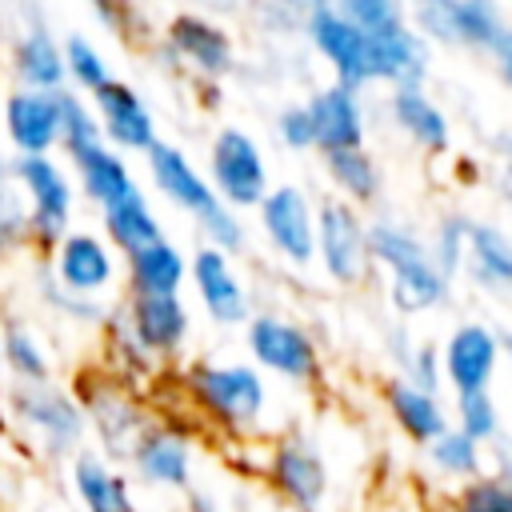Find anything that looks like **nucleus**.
Segmentation results:
<instances>
[{
	"instance_id": "obj_38",
	"label": "nucleus",
	"mask_w": 512,
	"mask_h": 512,
	"mask_svg": "<svg viewBox=\"0 0 512 512\" xmlns=\"http://www.w3.org/2000/svg\"><path fill=\"white\" fill-rule=\"evenodd\" d=\"M68 72L84 84V88H104L108 84V72H104V60L92 52V44L88 40H80V36H72L68 40Z\"/></svg>"
},
{
	"instance_id": "obj_20",
	"label": "nucleus",
	"mask_w": 512,
	"mask_h": 512,
	"mask_svg": "<svg viewBox=\"0 0 512 512\" xmlns=\"http://www.w3.org/2000/svg\"><path fill=\"white\" fill-rule=\"evenodd\" d=\"M308 116H312L316 144H324L328 152H340V148H356L360 144V112H356V100H352L348 88L320 92L308 104Z\"/></svg>"
},
{
	"instance_id": "obj_34",
	"label": "nucleus",
	"mask_w": 512,
	"mask_h": 512,
	"mask_svg": "<svg viewBox=\"0 0 512 512\" xmlns=\"http://www.w3.org/2000/svg\"><path fill=\"white\" fill-rule=\"evenodd\" d=\"M448 512H512V488L504 480H496V476L468 480L452 496Z\"/></svg>"
},
{
	"instance_id": "obj_44",
	"label": "nucleus",
	"mask_w": 512,
	"mask_h": 512,
	"mask_svg": "<svg viewBox=\"0 0 512 512\" xmlns=\"http://www.w3.org/2000/svg\"><path fill=\"white\" fill-rule=\"evenodd\" d=\"M492 48L500 52V60H504V72L512 76V32H500V40H496Z\"/></svg>"
},
{
	"instance_id": "obj_26",
	"label": "nucleus",
	"mask_w": 512,
	"mask_h": 512,
	"mask_svg": "<svg viewBox=\"0 0 512 512\" xmlns=\"http://www.w3.org/2000/svg\"><path fill=\"white\" fill-rule=\"evenodd\" d=\"M76 160H80V172H84V188H88V196L104 200L108 208L136 192V188H132V180H128V172H124V164H120L104 144L80 148V152H76Z\"/></svg>"
},
{
	"instance_id": "obj_31",
	"label": "nucleus",
	"mask_w": 512,
	"mask_h": 512,
	"mask_svg": "<svg viewBox=\"0 0 512 512\" xmlns=\"http://www.w3.org/2000/svg\"><path fill=\"white\" fill-rule=\"evenodd\" d=\"M456 428H460L468 440H476L480 448L504 440L500 408H496V400H492L488 392H464V396H456Z\"/></svg>"
},
{
	"instance_id": "obj_46",
	"label": "nucleus",
	"mask_w": 512,
	"mask_h": 512,
	"mask_svg": "<svg viewBox=\"0 0 512 512\" xmlns=\"http://www.w3.org/2000/svg\"><path fill=\"white\" fill-rule=\"evenodd\" d=\"M0 372H4V356H0Z\"/></svg>"
},
{
	"instance_id": "obj_10",
	"label": "nucleus",
	"mask_w": 512,
	"mask_h": 512,
	"mask_svg": "<svg viewBox=\"0 0 512 512\" xmlns=\"http://www.w3.org/2000/svg\"><path fill=\"white\" fill-rule=\"evenodd\" d=\"M496 360H500L496 336L480 324H464V328L452 332V340L444 348V376L456 388V396L488 392V384L496 376Z\"/></svg>"
},
{
	"instance_id": "obj_25",
	"label": "nucleus",
	"mask_w": 512,
	"mask_h": 512,
	"mask_svg": "<svg viewBox=\"0 0 512 512\" xmlns=\"http://www.w3.org/2000/svg\"><path fill=\"white\" fill-rule=\"evenodd\" d=\"M184 276V260L176 248H168L164 240L132 252V280H136V296H176Z\"/></svg>"
},
{
	"instance_id": "obj_28",
	"label": "nucleus",
	"mask_w": 512,
	"mask_h": 512,
	"mask_svg": "<svg viewBox=\"0 0 512 512\" xmlns=\"http://www.w3.org/2000/svg\"><path fill=\"white\" fill-rule=\"evenodd\" d=\"M108 232H112V240H116L120 248H128V252H140V248H148V244L160 240L156 220H152V212L144 208V200H140L136 192L108 208Z\"/></svg>"
},
{
	"instance_id": "obj_7",
	"label": "nucleus",
	"mask_w": 512,
	"mask_h": 512,
	"mask_svg": "<svg viewBox=\"0 0 512 512\" xmlns=\"http://www.w3.org/2000/svg\"><path fill=\"white\" fill-rule=\"evenodd\" d=\"M80 412H84V424L96 432V440L104 448V460L108 456L112 460H128L136 440L152 424L148 412L116 384H88L84 400H80Z\"/></svg>"
},
{
	"instance_id": "obj_27",
	"label": "nucleus",
	"mask_w": 512,
	"mask_h": 512,
	"mask_svg": "<svg viewBox=\"0 0 512 512\" xmlns=\"http://www.w3.org/2000/svg\"><path fill=\"white\" fill-rule=\"evenodd\" d=\"M428 460H432V468H436L440 476L460 480V484L484 476V448H480L476 440H468L460 428H448L444 436H436V440L428 444Z\"/></svg>"
},
{
	"instance_id": "obj_9",
	"label": "nucleus",
	"mask_w": 512,
	"mask_h": 512,
	"mask_svg": "<svg viewBox=\"0 0 512 512\" xmlns=\"http://www.w3.org/2000/svg\"><path fill=\"white\" fill-rule=\"evenodd\" d=\"M248 348L256 356V364L288 376V380H312L320 360H316V344L296 328L284 324L276 316H260L248 328Z\"/></svg>"
},
{
	"instance_id": "obj_13",
	"label": "nucleus",
	"mask_w": 512,
	"mask_h": 512,
	"mask_svg": "<svg viewBox=\"0 0 512 512\" xmlns=\"http://www.w3.org/2000/svg\"><path fill=\"white\" fill-rule=\"evenodd\" d=\"M420 24L444 40H468V44L500 40V20L492 0H424Z\"/></svg>"
},
{
	"instance_id": "obj_45",
	"label": "nucleus",
	"mask_w": 512,
	"mask_h": 512,
	"mask_svg": "<svg viewBox=\"0 0 512 512\" xmlns=\"http://www.w3.org/2000/svg\"><path fill=\"white\" fill-rule=\"evenodd\" d=\"M288 4H300V8H320L324 0H288Z\"/></svg>"
},
{
	"instance_id": "obj_4",
	"label": "nucleus",
	"mask_w": 512,
	"mask_h": 512,
	"mask_svg": "<svg viewBox=\"0 0 512 512\" xmlns=\"http://www.w3.org/2000/svg\"><path fill=\"white\" fill-rule=\"evenodd\" d=\"M368 248L376 260H384L392 268V300L400 312H424L432 304H440L444 296V276L440 268L428 260V252L400 228H372L368 232Z\"/></svg>"
},
{
	"instance_id": "obj_24",
	"label": "nucleus",
	"mask_w": 512,
	"mask_h": 512,
	"mask_svg": "<svg viewBox=\"0 0 512 512\" xmlns=\"http://www.w3.org/2000/svg\"><path fill=\"white\" fill-rule=\"evenodd\" d=\"M168 36H172V44H176L184 56H192L204 72H224L228 60H232L228 36H224L216 24L200 20V16H176Z\"/></svg>"
},
{
	"instance_id": "obj_18",
	"label": "nucleus",
	"mask_w": 512,
	"mask_h": 512,
	"mask_svg": "<svg viewBox=\"0 0 512 512\" xmlns=\"http://www.w3.org/2000/svg\"><path fill=\"white\" fill-rule=\"evenodd\" d=\"M16 172L32 192V224H36V232L48 236V240L60 236L64 220H68V184H64V176L44 156H24L16 164Z\"/></svg>"
},
{
	"instance_id": "obj_41",
	"label": "nucleus",
	"mask_w": 512,
	"mask_h": 512,
	"mask_svg": "<svg viewBox=\"0 0 512 512\" xmlns=\"http://www.w3.org/2000/svg\"><path fill=\"white\" fill-rule=\"evenodd\" d=\"M460 232H464V224H460V220H448V224H444V240H440V264H436V268H440V276L456 268V256H460V240H456V236H460Z\"/></svg>"
},
{
	"instance_id": "obj_12",
	"label": "nucleus",
	"mask_w": 512,
	"mask_h": 512,
	"mask_svg": "<svg viewBox=\"0 0 512 512\" xmlns=\"http://www.w3.org/2000/svg\"><path fill=\"white\" fill-rule=\"evenodd\" d=\"M68 480H72V492H76L84 512H140L136 496H132V484L100 452L80 448L68 460Z\"/></svg>"
},
{
	"instance_id": "obj_5",
	"label": "nucleus",
	"mask_w": 512,
	"mask_h": 512,
	"mask_svg": "<svg viewBox=\"0 0 512 512\" xmlns=\"http://www.w3.org/2000/svg\"><path fill=\"white\" fill-rule=\"evenodd\" d=\"M264 476H268V488L276 492V500L288 504L292 512H320L328 500V464L300 436H288L268 452Z\"/></svg>"
},
{
	"instance_id": "obj_19",
	"label": "nucleus",
	"mask_w": 512,
	"mask_h": 512,
	"mask_svg": "<svg viewBox=\"0 0 512 512\" xmlns=\"http://www.w3.org/2000/svg\"><path fill=\"white\" fill-rule=\"evenodd\" d=\"M192 272H196L200 300H204V308H208V316H212L216 324H240V320L248 316L244 288H240V280L232 276V268H228L224 252L204 248V252L196 256Z\"/></svg>"
},
{
	"instance_id": "obj_42",
	"label": "nucleus",
	"mask_w": 512,
	"mask_h": 512,
	"mask_svg": "<svg viewBox=\"0 0 512 512\" xmlns=\"http://www.w3.org/2000/svg\"><path fill=\"white\" fill-rule=\"evenodd\" d=\"M496 480H504L512 488V440H496Z\"/></svg>"
},
{
	"instance_id": "obj_33",
	"label": "nucleus",
	"mask_w": 512,
	"mask_h": 512,
	"mask_svg": "<svg viewBox=\"0 0 512 512\" xmlns=\"http://www.w3.org/2000/svg\"><path fill=\"white\" fill-rule=\"evenodd\" d=\"M472 256L484 280L492 284H512V244L496 228H472Z\"/></svg>"
},
{
	"instance_id": "obj_30",
	"label": "nucleus",
	"mask_w": 512,
	"mask_h": 512,
	"mask_svg": "<svg viewBox=\"0 0 512 512\" xmlns=\"http://www.w3.org/2000/svg\"><path fill=\"white\" fill-rule=\"evenodd\" d=\"M0 356H4V368L16 376V384H44L48 380V356L36 344V336H28L24 328H8L4 332Z\"/></svg>"
},
{
	"instance_id": "obj_17",
	"label": "nucleus",
	"mask_w": 512,
	"mask_h": 512,
	"mask_svg": "<svg viewBox=\"0 0 512 512\" xmlns=\"http://www.w3.org/2000/svg\"><path fill=\"white\" fill-rule=\"evenodd\" d=\"M388 412H392V420L400 424V432H404L408 440L424 444V448H428L436 436H444V432L452 428L448 408L440 404V396H436V392H424V388H416V384H408V380H396V384L388 388Z\"/></svg>"
},
{
	"instance_id": "obj_1",
	"label": "nucleus",
	"mask_w": 512,
	"mask_h": 512,
	"mask_svg": "<svg viewBox=\"0 0 512 512\" xmlns=\"http://www.w3.org/2000/svg\"><path fill=\"white\" fill-rule=\"evenodd\" d=\"M312 36H316L320 52L336 64L344 88L364 84V80H400L408 88L424 76V48L412 32H404V24L392 32L368 36V32L352 28L348 20H340L336 12L316 8Z\"/></svg>"
},
{
	"instance_id": "obj_23",
	"label": "nucleus",
	"mask_w": 512,
	"mask_h": 512,
	"mask_svg": "<svg viewBox=\"0 0 512 512\" xmlns=\"http://www.w3.org/2000/svg\"><path fill=\"white\" fill-rule=\"evenodd\" d=\"M60 280L72 288V292H96L112 280V260L104 252L100 240L92 236H68L64 248H60Z\"/></svg>"
},
{
	"instance_id": "obj_8",
	"label": "nucleus",
	"mask_w": 512,
	"mask_h": 512,
	"mask_svg": "<svg viewBox=\"0 0 512 512\" xmlns=\"http://www.w3.org/2000/svg\"><path fill=\"white\" fill-rule=\"evenodd\" d=\"M132 472L148 488L188 492L192 488V444L176 424H148L128 456Z\"/></svg>"
},
{
	"instance_id": "obj_43",
	"label": "nucleus",
	"mask_w": 512,
	"mask_h": 512,
	"mask_svg": "<svg viewBox=\"0 0 512 512\" xmlns=\"http://www.w3.org/2000/svg\"><path fill=\"white\" fill-rule=\"evenodd\" d=\"M188 508H192V512H216V496H208V492H196V488H188Z\"/></svg>"
},
{
	"instance_id": "obj_6",
	"label": "nucleus",
	"mask_w": 512,
	"mask_h": 512,
	"mask_svg": "<svg viewBox=\"0 0 512 512\" xmlns=\"http://www.w3.org/2000/svg\"><path fill=\"white\" fill-rule=\"evenodd\" d=\"M148 164H152V176H156V184L176 200V204H184V208H192L200 220H204V228L224 244V248H232V244H240V228H236V220L220 208V200L208 192V184L192 172V164L176 152V148H168V144H156L152 140V148H148Z\"/></svg>"
},
{
	"instance_id": "obj_3",
	"label": "nucleus",
	"mask_w": 512,
	"mask_h": 512,
	"mask_svg": "<svg viewBox=\"0 0 512 512\" xmlns=\"http://www.w3.org/2000/svg\"><path fill=\"white\" fill-rule=\"evenodd\" d=\"M188 396L224 428H252L264 412V380L248 364H196L188 372Z\"/></svg>"
},
{
	"instance_id": "obj_39",
	"label": "nucleus",
	"mask_w": 512,
	"mask_h": 512,
	"mask_svg": "<svg viewBox=\"0 0 512 512\" xmlns=\"http://www.w3.org/2000/svg\"><path fill=\"white\" fill-rule=\"evenodd\" d=\"M408 384H416V388H424V392H436V384H440V360H436V348H432V344H424V348L412 356V364H408Z\"/></svg>"
},
{
	"instance_id": "obj_14",
	"label": "nucleus",
	"mask_w": 512,
	"mask_h": 512,
	"mask_svg": "<svg viewBox=\"0 0 512 512\" xmlns=\"http://www.w3.org/2000/svg\"><path fill=\"white\" fill-rule=\"evenodd\" d=\"M320 252H324V264L336 280H348V284L360 280L364 260H368V236L344 204H324V212H320Z\"/></svg>"
},
{
	"instance_id": "obj_22",
	"label": "nucleus",
	"mask_w": 512,
	"mask_h": 512,
	"mask_svg": "<svg viewBox=\"0 0 512 512\" xmlns=\"http://www.w3.org/2000/svg\"><path fill=\"white\" fill-rule=\"evenodd\" d=\"M96 104L104 112V128L112 132V140H120L128 148H152V120H148L144 104L124 84L96 88Z\"/></svg>"
},
{
	"instance_id": "obj_2",
	"label": "nucleus",
	"mask_w": 512,
	"mask_h": 512,
	"mask_svg": "<svg viewBox=\"0 0 512 512\" xmlns=\"http://www.w3.org/2000/svg\"><path fill=\"white\" fill-rule=\"evenodd\" d=\"M8 416L24 432V440L36 444L40 456L48 460H72L84 448V412L80 400L52 380L44 384H12L8 392Z\"/></svg>"
},
{
	"instance_id": "obj_16",
	"label": "nucleus",
	"mask_w": 512,
	"mask_h": 512,
	"mask_svg": "<svg viewBox=\"0 0 512 512\" xmlns=\"http://www.w3.org/2000/svg\"><path fill=\"white\" fill-rule=\"evenodd\" d=\"M188 332V312L176 296H136L132 340L140 352H176Z\"/></svg>"
},
{
	"instance_id": "obj_35",
	"label": "nucleus",
	"mask_w": 512,
	"mask_h": 512,
	"mask_svg": "<svg viewBox=\"0 0 512 512\" xmlns=\"http://www.w3.org/2000/svg\"><path fill=\"white\" fill-rule=\"evenodd\" d=\"M328 172L336 176V184H340L344 192H352V196H360V200H368V196L376 192V172H372L368 156L356 152V148L328 152Z\"/></svg>"
},
{
	"instance_id": "obj_15",
	"label": "nucleus",
	"mask_w": 512,
	"mask_h": 512,
	"mask_svg": "<svg viewBox=\"0 0 512 512\" xmlns=\"http://www.w3.org/2000/svg\"><path fill=\"white\" fill-rule=\"evenodd\" d=\"M264 224H268V236L276 240V248L304 264L312 256V244H316V232H312V216H308V200L296 192V188H276L268 200H264Z\"/></svg>"
},
{
	"instance_id": "obj_32",
	"label": "nucleus",
	"mask_w": 512,
	"mask_h": 512,
	"mask_svg": "<svg viewBox=\"0 0 512 512\" xmlns=\"http://www.w3.org/2000/svg\"><path fill=\"white\" fill-rule=\"evenodd\" d=\"M16 64H20V76H24V80L44 84V88H56L60 76H64V60H60L56 44H52L44 32H32V36L20 44Z\"/></svg>"
},
{
	"instance_id": "obj_40",
	"label": "nucleus",
	"mask_w": 512,
	"mask_h": 512,
	"mask_svg": "<svg viewBox=\"0 0 512 512\" xmlns=\"http://www.w3.org/2000/svg\"><path fill=\"white\" fill-rule=\"evenodd\" d=\"M280 132H284V140H288V144H296V148H304V144H316L308 108H288V112L280 116Z\"/></svg>"
},
{
	"instance_id": "obj_37",
	"label": "nucleus",
	"mask_w": 512,
	"mask_h": 512,
	"mask_svg": "<svg viewBox=\"0 0 512 512\" xmlns=\"http://www.w3.org/2000/svg\"><path fill=\"white\" fill-rule=\"evenodd\" d=\"M56 104H60V128L68 132L72 152L100 144V128L92 124V116H88V112H84V108H80L72 96H60V92H56Z\"/></svg>"
},
{
	"instance_id": "obj_11",
	"label": "nucleus",
	"mask_w": 512,
	"mask_h": 512,
	"mask_svg": "<svg viewBox=\"0 0 512 512\" xmlns=\"http://www.w3.org/2000/svg\"><path fill=\"white\" fill-rule=\"evenodd\" d=\"M212 172H216L220 192L232 204H256L264 196V164H260V152L236 128H228V132L216 136V144H212Z\"/></svg>"
},
{
	"instance_id": "obj_36",
	"label": "nucleus",
	"mask_w": 512,
	"mask_h": 512,
	"mask_svg": "<svg viewBox=\"0 0 512 512\" xmlns=\"http://www.w3.org/2000/svg\"><path fill=\"white\" fill-rule=\"evenodd\" d=\"M340 20H348L368 36H380L400 28V8L396 0H340Z\"/></svg>"
},
{
	"instance_id": "obj_21",
	"label": "nucleus",
	"mask_w": 512,
	"mask_h": 512,
	"mask_svg": "<svg viewBox=\"0 0 512 512\" xmlns=\"http://www.w3.org/2000/svg\"><path fill=\"white\" fill-rule=\"evenodd\" d=\"M8 116V132L20 148H28L32 156L44 152L56 136H60V104L56 96H32V92H20L8 100L4 108Z\"/></svg>"
},
{
	"instance_id": "obj_29",
	"label": "nucleus",
	"mask_w": 512,
	"mask_h": 512,
	"mask_svg": "<svg viewBox=\"0 0 512 512\" xmlns=\"http://www.w3.org/2000/svg\"><path fill=\"white\" fill-rule=\"evenodd\" d=\"M392 112L400 120V128H408L420 144L428 148H444L448 144V128H444V116L416 92V88H400L396 100H392Z\"/></svg>"
}]
</instances>
